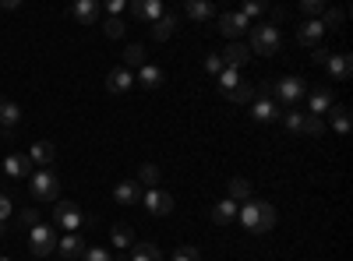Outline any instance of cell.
<instances>
[{
	"instance_id": "cell-48",
	"label": "cell",
	"mask_w": 353,
	"mask_h": 261,
	"mask_svg": "<svg viewBox=\"0 0 353 261\" xmlns=\"http://www.w3.org/2000/svg\"><path fill=\"white\" fill-rule=\"evenodd\" d=\"M0 237H4V222H0Z\"/></svg>"
},
{
	"instance_id": "cell-20",
	"label": "cell",
	"mask_w": 353,
	"mask_h": 261,
	"mask_svg": "<svg viewBox=\"0 0 353 261\" xmlns=\"http://www.w3.org/2000/svg\"><path fill=\"white\" fill-rule=\"evenodd\" d=\"M163 81H166V74H163V67H156V64L138 67V78H134V85H141V89H159Z\"/></svg>"
},
{
	"instance_id": "cell-49",
	"label": "cell",
	"mask_w": 353,
	"mask_h": 261,
	"mask_svg": "<svg viewBox=\"0 0 353 261\" xmlns=\"http://www.w3.org/2000/svg\"><path fill=\"white\" fill-rule=\"evenodd\" d=\"M0 138H4V134H0Z\"/></svg>"
},
{
	"instance_id": "cell-30",
	"label": "cell",
	"mask_w": 353,
	"mask_h": 261,
	"mask_svg": "<svg viewBox=\"0 0 353 261\" xmlns=\"http://www.w3.org/2000/svg\"><path fill=\"white\" fill-rule=\"evenodd\" d=\"M128 261H163V251L156 244H134L131 254H128Z\"/></svg>"
},
{
	"instance_id": "cell-35",
	"label": "cell",
	"mask_w": 353,
	"mask_h": 261,
	"mask_svg": "<svg viewBox=\"0 0 353 261\" xmlns=\"http://www.w3.org/2000/svg\"><path fill=\"white\" fill-rule=\"evenodd\" d=\"M343 18H346V11H339V8H336V11H332V8H325V14H321L318 21H321V28H339V25H343Z\"/></svg>"
},
{
	"instance_id": "cell-27",
	"label": "cell",
	"mask_w": 353,
	"mask_h": 261,
	"mask_svg": "<svg viewBox=\"0 0 353 261\" xmlns=\"http://www.w3.org/2000/svg\"><path fill=\"white\" fill-rule=\"evenodd\" d=\"M57 251H61V258H81L88 247H85V240L78 233H68L64 240H57Z\"/></svg>"
},
{
	"instance_id": "cell-18",
	"label": "cell",
	"mask_w": 353,
	"mask_h": 261,
	"mask_svg": "<svg viewBox=\"0 0 353 261\" xmlns=\"http://www.w3.org/2000/svg\"><path fill=\"white\" fill-rule=\"evenodd\" d=\"M219 56H223V64H226V67H237V71H241V67L248 64L251 50H248L244 43H230V46H226V50H223Z\"/></svg>"
},
{
	"instance_id": "cell-33",
	"label": "cell",
	"mask_w": 353,
	"mask_h": 261,
	"mask_svg": "<svg viewBox=\"0 0 353 261\" xmlns=\"http://www.w3.org/2000/svg\"><path fill=\"white\" fill-rule=\"evenodd\" d=\"M332 131H339V134H350V109L346 106H339V103H332Z\"/></svg>"
},
{
	"instance_id": "cell-34",
	"label": "cell",
	"mask_w": 353,
	"mask_h": 261,
	"mask_svg": "<svg viewBox=\"0 0 353 261\" xmlns=\"http://www.w3.org/2000/svg\"><path fill=\"white\" fill-rule=\"evenodd\" d=\"M301 14H307V21H318L325 14V4L321 0H301Z\"/></svg>"
},
{
	"instance_id": "cell-12",
	"label": "cell",
	"mask_w": 353,
	"mask_h": 261,
	"mask_svg": "<svg viewBox=\"0 0 353 261\" xmlns=\"http://www.w3.org/2000/svg\"><path fill=\"white\" fill-rule=\"evenodd\" d=\"M332 109V89H307V117H321Z\"/></svg>"
},
{
	"instance_id": "cell-24",
	"label": "cell",
	"mask_w": 353,
	"mask_h": 261,
	"mask_svg": "<svg viewBox=\"0 0 353 261\" xmlns=\"http://www.w3.org/2000/svg\"><path fill=\"white\" fill-rule=\"evenodd\" d=\"M212 219H216V226H230V222H237V201L219 198V201H216V209H212Z\"/></svg>"
},
{
	"instance_id": "cell-40",
	"label": "cell",
	"mask_w": 353,
	"mask_h": 261,
	"mask_svg": "<svg viewBox=\"0 0 353 261\" xmlns=\"http://www.w3.org/2000/svg\"><path fill=\"white\" fill-rule=\"evenodd\" d=\"M304 134H311V138L325 134V121H321V117H307V124H304Z\"/></svg>"
},
{
	"instance_id": "cell-43",
	"label": "cell",
	"mask_w": 353,
	"mask_h": 261,
	"mask_svg": "<svg viewBox=\"0 0 353 261\" xmlns=\"http://www.w3.org/2000/svg\"><path fill=\"white\" fill-rule=\"evenodd\" d=\"M21 222L25 226H39V212L36 209H21Z\"/></svg>"
},
{
	"instance_id": "cell-7",
	"label": "cell",
	"mask_w": 353,
	"mask_h": 261,
	"mask_svg": "<svg viewBox=\"0 0 353 261\" xmlns=\"http://www.w3.org/2000/svg\"><path fill=\"white\" fill-rule=\"evenodd\" d=\"M28 251H32L36 258H46L57 251V233H53V226H32L28 229Z\"/></svg>"
},
{
	"instance_id": "cell-13",
	"label": "cell",
	"mask_w": 353,
	"mask_h": 261,
	"mask_svg": "<svg viewBox=\"0 0 353 261\" xmlns=\"http://www.w3.org/2000/svg\"><path fill=\"white\" fill-rule=\"evenodd\" d=\"M131 14H134L138 21H159V18L166 14V8H163V0H134Z\"/></svg>"
},
{
	"instance_id": "cell-23",
	"label": "cell",
	"mask_w": 353,
	"mask_h": 261,
	"mask_svg": "<svg viewBox=\"0 0 353 261\" xmlns=\"http://www.w3.org/2000/svg\"><path fill=\"white\" fill-rule=\"evenodd\" d=\"M184 14L194 18V21H212L216 18V4H209V0H188Z\"/></svg>"
},
{
	"instance_id": "cell-31",
	"label": "cell",
	"mask_w": 353,
	"mask_h": 261,
	"mask_svg": "<svg viewBox=\"0 0 353 261\" xmlns=\"http://www.w3.org/2000/svg\"><path fill=\"white\" fill-rule=\"evenodd\" d=\"M134 180H138L141 187H156V184H159V166H156V163H141Z\"/></svg>"
},
{
	"instance_id": "cell-9",
	"label": "cell",
	"mask_w": 353,
	"mask_h": 261,
	"mask_svg": "<svg viewBox=\"0 0 353 261\" xmlns=\"http://www.w3.org/2000/svg\"><path fill=\"white\" fill-rule=\"evenodd\" d=\"M141 205H145V212H149V216H170L173 212V198L166 191H159V187H149V191L141 194Z\"/></svg>"
},
{
	"instance_id": "cell-4",
	"label": "cell",
	"mask_w": 353,
	"mask_h": 261,
	"mask_svg": "<svg viewBox=\"0 0 353 261\" xmlns=\"http://www.w3.org/2000/svg\"><path fill=\"white\" fill-rule=\"evenodd\" d=\"M283 46V36H279V28L276 25H269V21H258V25H251V53H258V56H272L276 50Z\"/></svg>"
},
{
	"instance_id": "cell-8",
	"label": "cell",
	"mask_w": 353,
	"mask_h": 261,
	"mask_svg": "<svg viewBox=\"0 0 353 261\" xmlns=\"http://www.w3.org/2000/svg\"><path fill=\"white\" fill-rule=\"evenodd\" d=\"M216 28H219L226 39H237V36L251 32V21L241 11H223V14H216Z\"/></svg>"
},
{
	"instance_id": "cell-17",
	"label": "cell",
	"mask_w": 353,
	"mask_h": 261,
	"mask_svg": "<svg viewBox=\"0 0 353 261\" xmlns=\"http://www.w3.org/2000/svg\"><path fill=\"white\" fill-rule=\"evenodd\" d=\"M141 194H145V191H141V184H138V180H121V184L113 187V198L121 201V205H138Z\"/></svg>"
},
{
	"instance_id": "cell-21",
	"label": "cell",
	"mask_w": 353,
	"mask_h": 261,
	"mask_svg": "<svg viewBox=\"0 0 353 261\" xmlns=\"http://www.w3.org/2000/svg\"><path fill=\"white\" fill-rule=\"evenodd\" d=\"M321 36H325V28H321V21H304V25L297 28V43H301V46H314V50H318Z\"/></svg>"
},
{
	"instance_id": "cell-14",
	"label": "cell",
	"mask_w": 353,
	"mask_h": 261,
	"mask_svg": "<svg viewBox=\"0 0 353 261\" xmlns=\"http://www.w3.org/2000/svg\"><path fill=\"white\" fill-rule=\"evenodd\" d=\"M321 67H325V71H329L332 78L346 81V78L353 74V56H350V53H329V61L321 64Z\"/></svg>"
},
{
	"instance_id": "cell-44",
	"label": "cell",
	"mask_w": 353,
	"mask_h": 261,
	"mask_svg": "<svg viewBox=\"0 0 353 261\" xmlns=\"http://www.w3.org/2000/svg\"><path fill=\"white\" fill-rule=\"evenodd\" d=\"M128 4H124V0H110V4H106V11H110V18H117V14H121Z\"/></svg>"
},
{
	"instance_id": "cell-11",
	"label": "cell",
	"mask_w": 353,
	"mask_h": 261,
	"mask_svg": "<svg viewBox=\"0 0 353 261\" xmlns=\"http://www.w3.org/2000/svg\"><path fill=\"white\" fill-rule=\"evenodd\" d=\"M279 103L276 99H265V96H254L251 99V117L258 121V124H276L279 121Z\"/></svg>"
},
{
	"instance_id": "cell-3",
	"label": "cell",
	"mask_w": 353,
	"mask_h": 261,
	"mask_svg": "<svg viewBox=\"0 0 353 261\" xmlns=\"http://www.w3.org/2000/svg\"><path fill=\"white\" fill-rule=\"evenodd\" d=\"M219 92H223L230 103H251V99H254V85H248L237 67H226V71L219 74Z\"/></svg>"
},
{
	"instance_id": "cell-38",
	"label": "cell",
	"mask_w": 353,
	"mask_h": 261,
	"mask_svg": "<svg viewBox=\"0 0 353 261\" xmlns=\"http://www.w3.org/2000/svg\"><path fill=\"white\" fill-rule=\"evenodd\" d=\"M205 71H209V74H216V78H219V74L226 71V64H223V56H219V53H209V56H205Z\"/></svg>"
},
{
	"instance_id": "cell-10",
	"label": "cell",
	"mask_w": 353,
	"mask_h": 261,
	"mask_svg": "<svg viewBox=\"0 0 353 261\" xmlns=\"http://www.w3.org/2000/svg\"><path fill=\"white\" fill-rule=\"evenodd\" d=\"M18 124H21V106L0 96V134L14 138V127H18Z\"/></svg>"
},
{
	"instance_id": "cell-19",
	"label": "cell",
	"mask_w": 353,
	"mask_h": 261,
	"mask_svg": "<svg viewBox=\"0 0 353 261\" xmlns=\"http://www.w3.org/2000/svg\"><path fill=\"white\" fill-rule=\"evenodd\" d=\"M28 159H32V166H39V169H50V163L57 159L53 141H36V145H32V152H28Z\"/></svg>"
},
{
	"instance_id": "cell-42",
	"label": "cell",
	"mask_w": 353,
	"mask_h": 261,
	"mask_svg": "<svg viewBox=\"0 0 353 261\" xmlns=\"http://www.w3.org/2000/svg\"><path fill=\"white\" fill-rule=\"evenodd\" d=\"M11 212H14L11 198H8V194H0V222H8V219H11Z\"/></svg>"
},
{
	"instance_id": "cell-28",
	"label": "cell",
	"mask_w": 353,
	"mask_h": 261,
	"mask_svg": "<svg viewBox=\"0 0 353 261\" xmlns=\"http://www.w3.org/2000/svg\"><path fill=\"white\" fill-rule=\"evenodd\" d=\"M173 32H176V14H170V11H166L159 21H152V39H156V43H166Z\"/></svg>"
},
{
	"instance_id": "cell-2",
	"label": "cell",
	"mask_w": 353,
	"mask_h": 261,
	"mask_svg": "<svg viewBox=\"0 0 353 261\" xmlns=\"http://www.w3.org/2000/svg\"><path fill=\"white\" fill-rule=\"evenodd\" d=\"M304 96H307V81H304V78L286 74V78H276V81H272V99L283 103L279 109H293Z\"/></svg>"
},
{
	"instance_id": "cell-32",
	"label": "cell",
	"mask_w": 353,
	"mask_h": 261,
	"mask_svg": "<svg viewBox=\"0 0 353 261\" xmlns=\"http://www.w3.org/2000/svg\"><path fill=\"white\" fill-rule=\"evenodd\" d=\"M226 198H230V201H248V198H251V180H248V177H233Z\"/></svg>"
},
{
	"instance_id": "cell-15",
	"label": "cell",
	"mask_w": 353,
	"mask_h": 261,
	"mask_svg": "<svg viewBox=\"0 0 353 261\" xmlns=\"http://www.w3.org/2000/svg\"><path fill=\"white\" fill-rule=\"evenodd\" d=\"M4 169H8V177L21 180V177H32V169H36V166H32V159H28V152H25V156L14 152V156L4 159Z\"/></svg>"
},
{
	"instance_id": "cell-29",
	"label": "cell",
	"mask_w": 353,
	"mask_h": 261,
	"mask_svg": "<svg viewBox=\"0 0 353 261\" xmlns=\"http://www.w3.org/2000/svg\"><path fill=\"white\" fill-rule=\"evenodd\" d=\"M145 64H149V61H145V46H141V43H131V46L124 50V67L134 74V71L145 67Z\"/></svg>"
},
{
	"instance_id": "cell-37",
	"label": "cell",
	"mask_w": 353,
	"mask_h": 261,
	"mask_svg": "<svg viewBox=\"0 0 353 261\" xmlns=\"http://www.w3.org/2000/svg\"><path fill=\"white\" fill-rule=\"evenodd\" d=\"M124 28H128V25H124L121 18H106L103 32H106V39H121V36H124Z\"/></svg>"
},
{
	"instance_id": "cell-16",
	"label": "cell",
	"mask_w": 353,
	"mask_h": 261,
	"mask_svg": "<svg viewBox=\"0 0 353 261\" xmlns=\"http://www.w3.org/2000/svg\"><path fill=\"white\" fill-rule=\"evenodd\" d=\"M131 85H134V74H131L128 67H117V71H110V74H106V92H113V96L128 92Z\"/></svg>"
},
{
	"instance_id": "cell-39",
	"label": "cell",
	"mask_w": 353,
	"mask_h": 261,
	"mask_svg": "<svg viewBox=\"0 0 353 261\" xmlns=\"http://www.w3.org/2000/svg\"><path fill=\"white\" fill-rule=\"evenodd\" d=\"M170 261H201V254H198V247H176Z\"/></svg>"
},
{
	"instance_id": "cell-41",
	"label": "cell",
	"mask_w": 353,
	"mask_h": 261,
	"mask_svg": "<svg viewBox=\"0 0 353 261\" xmlns=\"http://www.w3.org/2000/svg\"><path fill=\"white\" fill-rule=\"evenodd\" d=\"M81 261H113V254H106L103 247H88V251L81 254Z\"/></svg>"
},
{
	"instance_id": "cell-22",
	"label": "cell",
	"mask_w": 353,
	"mask_h": 261,
	"mask_svg": "<svg viewBox=\"0 0 353 261\" xmlns=\"http://www.w3.org/2000/svg\"><path fill=\"white\" fill-rule=\"evenodd\" d=\"M71 14L81 25H96L99 21V4H96V0H78V4H71Z\"/></svg>"
},
{
	"instance_id": "cell-5",
	"label": "cell",
	"mask_w": 353,
	"mask_h": 261,
	"mask_svg": "<svg viewBox=\"0 0 353 261\" xmlns=\"http://www.w3.org/2000/svg\"><path fill=\"white\" fill-rule=\"evenodd\" d=\"M28 191H32L36 201H57V198H61V180H57L50 169H32V177H28Z\"/></svg>"
},
{
	"instance_id": "cell-6",
	"label": "cell",
	"mask_w": 353,
	"mask_h": 261,
	"mask_svg": "<svg viewBox=\"0 0 353 261\" xmlns=\"http://www.w3.org/2000/svg\"><path fill=\"white\" fill-rule=\"evenodd\" d=\"M53 226H61V229H68V233H78V226L85 222V216H81V209L74 205V201H64V198H57L53 201Z\"/></svg>"
},
{
	"instance_id": "cell-45",
	"label": "cell",
	"mask_w": 353,
	"mask_h": 261,
	"mask_svg": "<svg viewBox=\"0 0 353 261\" xmlns=\"http://www.w3.org/2000/svg\"><path fill=\"white\" fill-rule=\"evenodd\" d=\"M311 61H314V64H325V61H329V50H321V46H318V50H314V56H311Z\"/></svg>"
},
{
	"instance_id": "cell-25",
	"label": "cell",
	"mask_w": 353,
	"mask_h": 261,
	"mask_svg": "<svg viewBox=\"0 0 353 261\" xmlns=\"http://www.w3.org/2000/svg\"><path fill=\"white\" fill-rule=\"evenodd\" d=\"M279 124L290 131V134H304V124H307V113H301L297 106H293V109H283L279 113Z\"/></svg>"
},
{
	"instance_id": "cell-46",
	"label": "cell",
	"mask_w": 353,
	"mask_h": 261,
	"mask_svg": "<svg viewBox=\"0 0 353 261\" xmlns=\"http://www.w3.org/2000/svg\"><path fill=\"white\" fill-rule=\"evenodd\" d=\"M0 8H4V11H14V8H18V0H0Z\"/></svg>"
},
{
	"instance_id": "cell-1",
	"label": "cell",
	"mask_w": 353,
	"mask_h": 261,
	"mask_svg": "<svg viewBox=\"0 0 353 261\" xmlns=\"http://www.w3.org/2000/svg\"><path fill=\"white\" fill-rule=\"evenodd\" d=\"M237 219L248 226V233H269L276 226V209L269 201H248L244 209H237Z\"/></svg>"
},
{
	"instance_id": "cell-47",
	"label": "cell",
	"mask_w": 353,
	"mask_h": 261,
	"mask_svg": "<svg viewBox=\"0 0 353 261\" xmlns=\"http://www.w3.org/2000/svg\"><path fill=\"white\" fill-rule=\"evenodd\" d=\"M0 261H11V258H8V254H0Z\"/></svg>"
},
{
	"instance_id": "cell-36",
	"label": "cell",
	"mask_w": 353,
	"mask_h": 261,
	"mask_svg": "<svg viewBox=\"0 0 353 261\" xmlns=\"http://www.w3.org/2000/svg\"><path fill=\"white\" fill-rule=\"evenodd\" d=\"M265 11H269V4H261V0H244V8H241V14L251 21V18H261Z\"/></svg>"
},
{
	"instance_id": "cell-26",
	"label": "cell",
	"mask_w": 353,
	"mask_h": 261,
	"mask_svg": "<svg viewBox=\"0 0 353 261\" xmlns=\"http://www.w3.org/2000/svg\"><path fill=\"white\" fill-rule=\"evenodd\" d=\"M110 240H113L117 251H131V247H134V229H131L128 222H117V226L110 229Z\"/></svg>"
}]
</instances>
